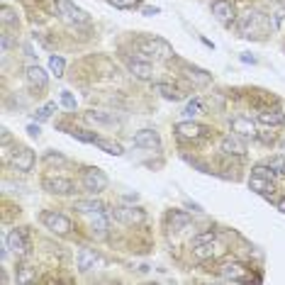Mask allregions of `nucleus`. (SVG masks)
<instances>
[{"instance_id": "nucleus-8", "label": "nucleus", "mask_w": 285, "mask_h": 285, "mask_svg": "<svg viewBox=\"0 0 285 285\" xmlns=\"http://www.w3.org/2000/svg\"><path fill=\"white\" fill-rule=\"evenodd\" d=\"M175 132H178L181 139H200V136H205L207 129L198 122H181V124H175Z\"/></svg>"}, {"instance_id": "nucleus-29", "label": "nucleus", "mask_w": 285, "mask_h": 285, "mask_svg": "<svg viewBox=\"0 0 285 285\" xmlns=\"http://www.w3.org/2000/svg\"><path fill=\"white\" fill-rule=\"evenodd\" d=\"M200 112H202V105H200V100H190L186 105V115L188 117H198Z\"/></svg>"}, {"instance_id": "nucleus-20", "label": "nucleus", "mask_w": 285, "mask_h": 285, "mask_svg": "<svg viewBox=\"0 0 285 285\" xmlns=\"http://www.w3.org/2000/svg\"><path fill=\"white\" fill-rule=\"evenodd\" d=\"M90 229H93V236L102 239V236L108 234V217H105L102 212H95V220L90 224Z\"/></svg>"}, {"instance_id": "nucleus-17", "label": "nucleus", "mask_w": 285, "mask_h": 285, "mask_svg": "<svg viewBox=\"0 0 285 285\" xmlns=\"http://www.w3.org/2000/svg\"><path fill=\"white\" fill-rule=\"evenodd\" d=\"M129 71H132L136 78H141V81H149L151 78V66L147 61H136V59H132V61H129Z\"/></svg>"}, {"instance_id": "nucleus-24", "label": "nucleus", "mask_w": 285, "mask_h": 285, "mask_svg": "<svg viewBox=\"0 0 285 285\" xmlns=\"http://www.w3.org/2000/svg\"><path fill=\"white\" fill-rule=\"evenodd\" d=\"M95 147H100L102 151H108V154H115V156H120L122 154V147L117 144V141H108V139H95Z\"/></svg>"}, {"instance_id": "nucleus-2", "label": "nucleus", "mask_w": 285, "mask_h": 285, "mask_svg": "<svg viewBox=\"0 0 285 285\" xmlns=\"http://www.w3.org/2000/svg\"><path fill=\"white\" fill-rule=\"evenodd\" d=\"M83 188L88 193H100L108 188V175L98 168H88V171H83Z\"/></svg>"}, {"instance_id": "nucleus-25", "label": "nucleus", "mask_w": 285, "mask_h": 285, "mask_svg": "<svg viewBox=\"0 0 285 285\" xmlns=\"http://www.w3.org/2000/svg\"><path fill=\"white\" fill-rule=\"evenodd\" d=\"M212 244H215V241H210V244H200V246H195V248H193V251H195V256H198V259H212V256H217L220 251H217V248L212 246Z\"/></svg>"}, {"instance_id": "nucleus-13", "label": "nucleus", "mask_w": 285, "mask_h": 285, "mask_svg": "<svg viewBox=\"0 0 285 285\" xmlns=\"http://www.w3.org/2000/svg\"><path fill=\"white\" fill-rule=\"evenodd\" d=\"M98 263H102V261L98 259V254L95 251H90V248H81V254H78V268L86 273V271H93Z\"/></svg>"}, {"instance_id": "nucleus-15", "label": "nucleus", "mask_w": 285, "mask_h": 285, "mask_svg": "<svg viewBox=\"0 0 285 285\" xmlns=\"http://www.w3.org/2000/svg\"><path fill=\"white\" fill-rule=\"evenodd\" d=\"M259 122L261 124H271V127H278V124L285 122V115L280 110H263V112H259Z\"/></svg>"}, {"instance_id": "nucleus-14", "label": "nucleus", "mask_w": 285, "mask_h": 285, "mask_svg": "<svg viewBox=\"0 0 285 285\" xmlns=\"http://www.w3.org/2000/svg\"><path fill=\"white\" fill-rule=\"evenodd\" d=\"M112 215H115V220L127 222V224L141 222V220H144V212H141V210H134V207H117V210L112 212Z\"/></svg>"}, {"instance_id": "nucleus-34", "label": "nucleus", "mask_w": 285, "mask_h": 285, "mask_svg": "<svg viewBox=\"0 0 285 285\" xmlns=\"http://www.w3.org/2000/svg\"><path fill=\"white\" fill-rule=\"evenodd\" d=\"M34 275H32V271L29 268H25V271H20L17 273V283H27V280H32Z\"/></svg>"}, {"instance_id": "nucleus-3", "label": "nucleus", "mask_w": 285, "mask_h": 285, "mask_svg": "<svg viewBox=\"0 0 285 285\" xmlns=\"http://www.w3.org/2000/svg\"><path fill=\"white\" fill-rule=\"evenodd\" d=\"M139 49H141V54H147V56H159V59H168L171 56L168 44H163L159 39H141L139 42Z\"/></svg>"}, {"instance_id": "nucleus-42", "label": "nucleus", "mask_w": 285, "mask_h": 285, "mask_svg": "<svg viewBox=\"0 0 285 285\" xmlns=\"http://www.w3.org/2000/svg\"><path fill=\"white\" fill-rule=\"evenodd\" d=\"M278 210L285 212V198H283V200H278Z\"/></svg>"}, {"instance_id": "nucleus-41", "label": "nucleus", "mask_w": 285, "mask_h": 285, "mask_svg": "<svg viewBox=\"0 0 285 285\" xmlns=\"http://www.w3.org/2000/svg\"><path fill=\"white\" fill-rule=\"evenodd\" d=\"M141 13H144V15H156V13H159V10H156V8H144Z\"/></svg>"}, {"instance_id": "nucleus-31", "label": "nucleus", "mask_w": 285, "mask_h": 285, "mask_svg": "<svg viewBox=\"0 0 285 285\" xmlns=\"http://www.w3.org/2000/svg\"><path fill=\"white\" fill-rule=\"evenodd\" d=\"M273 171H278V173H285V156H273L271 161H268Z\"/></svg>"}, {"instance_id": "nucleus-12", "label": "nucleus", "mask_w": 285, "mask_h": 285, "mask_svg": "<svg viewBox=\"0 0 285 285\" xmlns=\"http://www.w3.org/2000/svg\"><path fill=\"white\" fill-rule=\"evenodd\" d=\"M44 188L49 193H59V195H68L74 190L71 181H66V178H44Z\"/></svg>"}, {"instance_id": "nucleus-28", "label": "nucleus", "mask_w": 285, "mask_h": 285, "mask_svg": "<svg viewBox=\"0 0 285 285\" xmlns=\"http://www.w3.org/2000/svg\"><path fill=\"white\" fill-rule=\"evenodd\" d=\"M188 224V215H183V212H173L171 215V227L173 229H181V227H186Z\"/></svg>"}, {"instance_id": "nucleus-11", "label": "nucleus", "mask_w": 285, "mask_h": 285, "mask_svg": "<svg viewBox=\"0 0 285 285\" xmlns=\"http://www.w3.org/2000/svg\"><path fill=\"white\" fill-rule=\"evenodd\" d=\"M232 132L241 134L244 139H246V136H256V124L251 122L248 117H234V120H232Z\"/></svg>"}, {"instance_id": "nucleus-39", "label": "nucleus", "mask_w": 285, "mask_h": 285, "mask_svg": "<svg viewBox=\"0 0 285 285\" xmlns=\"http://www.w3.org/2000/svg\"><path fill=\"white\" fill-rule=\"evenodd\" d=\"M27 132H29L32 136H37L39 134V127H37V124H29V129H27Z\"/></svg>"}, {"instance_id": "nucleus-32", "label": "nucleus", "mask_w": 285, "mask_h": 285, "mask_svg": "<svg viewBox=\"0 0 285 285\" xmlns=\"http://www.w3.org/2000/svg\"><path fill=\"white\" fill-rule=\"evenodd\" d=\"M215 239H217V234H215V232H205V234L195 236V239H193V244H195V246H200V244H210V241H215Z\"/></svg>"}, {"instance_id": "nucleus-35", "label": "nucleus", "mask_w": 285, "mask_h": 285, "mask_svg": "<svg viewBox=\"0 0 285 285\" xmlns=\"http://www.w3.org/2000/svg\"><path fill=\"white\" fill-rule=\"evenodd\" d=\"M115 8H134V3L136 0H110Z\"/></svg>"}, {"instance_id": "nucleus-21", "label": "nucleus", "mask_w": 285, "mask_h": 285, "mask_svg": "<svg viewBox=\"0 0 285 285\" xmlns=\"http://www.w3.org/2000/svg\"><path fill=\"white\" fill-rule=\"evenodd\" d=\"M76 210L90 215V212H102L105 207H102V202H98V200H78L76 202Z\"/></svg>"}, {"instance_id": "nucleus-7", "label": "nucleus", "mask_w": 285, "mask_h": 285, "mask_svg": "<svg viewBox=\"0 0 285 285\" xmlns=\"http://www.w3.org/2000/svg\"><path fill=\"white\" fill-rule=\"evenodd\" d=\"M5 244H8V248L13 251V254H17V256H22L27 251V239H25V232L22 229H13L10 234L5 236Z\"/></svg>"}, {"instance_id": "nucleus-30", "label": "nucleus", "mask_w": 285, "mask_h": 285, "mask_svg": "<svg viewBox=\"0 0 285 285\" xmlns=\"http://www.w3.org/2000/svg\"><path fill=\"white\" fill-rule=\"evenodd\" d=\"M49 68L56 76H61L63 74V59H61V56H51V59H49Z\"/></svg>"}, {"instance_id": "nucleus-9", "label": "nucleus", "mask_w": 285, "mask_h": 285, "mask_svg": "<svg viewBox=\"0 0 285 285\" xmlns=\"http://www.w3.org/2000/svg\"><path fill=\"white\" fill-rule=\"evenodd\" d=\"M134 144L136 147H144V149H159L161 147V139L154 129H141L134 134Z\"/></svg>"}, {"instance_id": "nucleus-40", "label": "nucleus", "mask_w": 285, "mask_h": 285, "mask_svg": "<svg viewBox=\"0 0 285 285\" xmlns=\"http://www.w3.org/2000/svg\"><path fill=\"white\" fill-rule=\"evenodd\" d=\"M8 47H10V37H8V34H3V49L8 51Z\"/></svg>"}, {"instance_id": "nucleus-37", "label": "nucleus", "mask_w": 285, "mask_h": 285, "mask_svg": "<svg viewBox=\"0 0 285 285\" xmlns=\"http://www.w3.org/2000/svg\"><path fill=\"white\" fill-rule=\"evenodd\" d=\"M63 105H68V108H74V105H76V102H74V98H71V95H68V93H63Z\"/></svg>"}, {"instance_id": "nucleus-22", "label": "nucleus", "mask_w": 285, "mask_h": 285, "mask_svg": "<svg viewBox=\"0 0 285 285\" xmlns=\"http://www.w3.org/2000/svg\"><path fill=\"white\" fill-rule=\"evenodd\" d=\"M86 117L95 124H115V115H108V112H100V110H90Z\"/></svg>"}, {"instance_id": "nucleus-1", "label": "nucleus", "mask_w": 285, "mask_h": 285, "mask_svg": "<svg viewBox=\"0 0 285 285\" xmlns=\"http://www.w3.org/2000/svg\"><path fill=\"white\" fill-rule=\"evenodd\" d=\"M54 5L59 8V13H61L63 20L76 22V25H86L88 22V15L83 13L81 8H76L74 3H68V0H54Z\"/></svg>"}, {"instance_id": "nucleus-33", "label": "nucleus", "mask_w": 285, "mask_h": 285, "mask_svg": "<svg viewBox=\"0 0 285 285\" xmlns=\"http://www.w3.org/2000/svg\"><path fill=\"white\" fill-rule=\"evenodd\" d=\"M51 110H54V102L44 105V108H39V110H37V117H39V120H49V117H51Z\"/></svg>"}, {"instance_id": "nucleus-38", "label": "nucleus", "mask_w": 285, "mask_h": 285, "mask_svg": "<svg viewBox=\"0 0 285 285\" xmlns=\"http://www.w3.org/2000/svg\"><path fill=\"white\" fill-rule=\"evenodd\" d=\"M47 161H49V163H54V161H56V163H61L63 159L59 156V154H56V156H54V154H49V156H47Z\"/></svg>"}, {"instance_id": "nucleus-16", "label": "nucleus", "mask_w": 285, "mask_h": 285, "mask_svg": "<svg viewBox=\"0 0 285 285\" xmlns=\"http://www.w3.org/2000/svg\"><path fill=\"white\" fill-rule=\"evenodd\" d=\"M212 15H215L217 20L227 22V20L232 17V5H229L227 0H215V3H212Z\"/></svg>"}, {"instance_id": "nucleus-4", "label": "nucleus", "mask_w": 285, "mask_h": 285, "mask_svg": "<svg viewBox=\"0 0 285 285\" xmlns=\"http://www.w3.org/2000/svg\"><path fill=\"white\" fill-rule=\"evenodd\" d=\"M42 222L47 224L51 232H59V234H66V232L71 229L68 217L61 215V212H44V215H42Z\"/></svg>"}, {"instance_id": "nucleus-18", "label": "nucleus", "mask_w": 285, "mask_h": 285, "mask_svg": "<svg viewBox=\"0 0 285 285\" xmlns=\"http://www.w3.org/2000/svg\"><path fill=\"white\" fill-rule=\"evenodd\" d=\"M183 71L186 76L195 83V86H207L210 83V74H205V71H200V68H193V66H183Z\"/></svg>"}, {"instance_id": "nucleus-26", "label": "nucleus", "mask_w": 285, "mask_h": 285, "mask_svg": "<svg viewBox=\"0 0 285 285\" xmlns=\"http://www.w3.org/2000/svg\"><path fill=\"white\" fill-rule=\"evenodd\" d=\"M154 90H159L166 100H178V98H181V93H178L175 88H171L168 83H156V86H154Z\"/></svg>"}, {"instance_id": "nucleus-19", "label": "nucleus", "mask_w": 285, "mask_h": 285, "mask_svg": "<svg viewBox=\"0 0 285 285\" xmlns=\"http://www.w3.org/2000/svg\"><path fill=\"white\" fill-rule=\"evenodd\" d=\"M27 81H29L32 86L44 88L47 86V74H44L39 66H27Z\"/></svg>"}, {"instance_id": "nucleus-27", "label": "nucleus", "mask_w": 285, "mask_h": 285, "mask_svg": "<svg viewBox=\"0 0 285 285\" xmlns=\"http://www.w3.org/2000/svg\"><path fill=\"white\" fill-rule=\"evenodd\" d=\"M254 175H261V178H266V181H275L278 171H273L271 166H256V168H254Z\"/></svg>"}, {"instance_id": "nucleus-5", "label": "nucleus", "mask_w": 285, "mask_h": 285, "mask_svg": "<svg viewBox=\"0 0 285 285\" xmlns=\"http://www.w3.org/2000/svg\"><path fill=\"white\" fill-rule=\"evenodd\" d=\"M222 151L224 154H234V156H244V154H246V141H244V136L236 134V132L222 136Z\"/></svg>"}, {"instance_id": "nucleus-10", "label": "nucleus", "mask_w": 285, "mask_h": 285, "mask_svg": "<svg viewBox=\"0 0 285 285\" xmlns=\"http://www.w3.org/2000/svg\"><path fill=\"white\" fill-rule=\"evenodd\" d=\"M13 166L17 168V171H22V173H27V171H32V166H34V154L29 149H20L15 151L13 156Z\"/></svg>"}, {"instance_id": "nucleus-36", "label": "nucleus", "mask_w": 285, "mask_h": 285, "mask_svg": "<svg viewBox=\"0 0 285 285\" xmlns=\"http://www.w3.org/2000/svg\"><path fill=\"white\" fill-rule=\"evenodd\" d=\"M3 22H15V15L10 13V10H8V8H5V10H3Z\"/></svg>"}, {"instance_id": "nucleus-6", "label": "nucleus", "mask_w": 285, "mask_h": 285, "mask_svg": "<svg viewBox=\"0 0 285 285\" xmlns=\"http://www.w3.org/2000/svg\"><path fill=\"white\" fill-rule=\"evenodd\" d=\"M220 278H224V280H248L246 275V268L241 266V263H224V266H220Z\"/></svg>"}, {"instance_id": "nucleus-23", "label": "nucleus", "mask_w": 285, "mask_h": 285, "mask_svg": "<svg viewBox=\"0 0 285 285\" xmlns=\"http://www.w3.org/2000/svg\"><path fill=\"white\" fill-rule=\"evenodd\" d=\"M268 183H271V181H266V178H261V175H251V181H248V188H251L254 193H261V195H266V193H268Z\"/></svg>"}]
</instances>
